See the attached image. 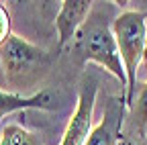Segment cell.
I'll use <instances>...</instances> for the list:
<instances>
[{"mask_svg":"<svg viewBox=\"0 0 147 145\" xmlns=\"http://www.w3.org/2000/svg\"><path fill=\"white\" fill-rule=\"evenodd\" d=\"M113 21H110V4L94 2L90 16L71 41V53L82 63L94 61L102 65L121 82V90L127 94V71L113 33Z\"/></svg>","mask_w":147,"mask_h":145,"instance_id":"6da1fadb","label":"cell"},{"mask_svg":"<svg viewBox=\"0 0 147 145\" xmlns=\"http://www.w3.org/2000/svg\"><path fill=\"white\" fill-rule=\"evenodd\" d=\"M51 65L53 57L49 51L18 35H10V39L0 47V67L4 82L14 94L29 96L27 92L39 88V84H43L49 76Z\"/></svg>","mask_w":147,"mask_h":145,"instance_id":"7a4b0ae2","label":"cell"},{"mask_svg":"<svg viewBox=\"0 0 147 145\" xmlns=\"http://www.w3.org/2000/svg\"><path fill=\"white\" fill-rule=\"evenodd\" d=\"M113 33L127 71L125 104L131 108L137 96V71L147 49V10H123L113 21Z\"/></svg>","mask_w":147,"mask_h":145,"instance_id":"3957f363","label":"cell"},{"mask_svg":"<svg viewBox=\"0 0 147 145\" xmlns=\"http://www.w3.org/2000/svg\"><path fill=\"white\" fill-rule=\"evenodd\" d=\"M96 94L98 84L96 80H86L80 86L78 92V104L71 119L67 121V127L61 135L59 145H86L90 133H92V119H94V106H96Z\"/></svg>","mask_w":147,"mask_h":145,"instance_id":"277c9868","label":"cell"},{"mask_svg":"<svg viewBox=\"0 0 147 145\" xmlns=\"http://www.w3.org/2000/svg\"><path fill=\"white\" fill-rule=\"evenodd\" d=\"M125 94L108 98L102 113V121L92 129L86 145H119L125 129Z\"/></svg>","mask_w":147,"mask_h":145,"instance_id":"5b68a950","label":"cell"},{"mask_svg":"<svg viewBox=\"0 0 147 145\" xmlns=\"http://www.w3.org/2000/svg\"><path fill=\"white\" fill-rule=\"evenodd\" d=\"M92 8H94V2H90V0H63L61 2V8H59L57 16H55L59 47H65L67 43L76 39L78 31L82 29V25L90 16Z\"/></svg>","mask_w":147,"mask_h":145,"instance_id":"8992f818","label":"cell"},{"mask_svg":"<svg viewBox=\"0 0 147 145\" xmlns=\"http://www.w3.org/2000/svg\"><path fill=\"white\" fill-rule=\"evenodd\" d=\"M27 108H43V111H51L53 108V94L49 90H39L33 96H21L14 94L10 90L0 88V121L6 115L27 111Z\"/></svg>","mask_w":147,"mask_h":145,"instance_id":"52a82bcc","label":"cell"},{"mask_svg":"<svg viewBox=\"0 0 147 145\" xmlns=\"http://www.w3.org/2000/svg\"><path fill=\"white\" fill-rule=\"evenodd\" d=\"M123 137L137 143L147 139V82L137 88V96L133 106L129 108L127 131L123 133Z\"/></svg>","mask_w":147,"mask_h":145,"instance_id":"ba28073f","label":"cell"},{"mask_svg":"<svg viewBox=\"0 0 147 145\" xmlns=\"http://www.w3.org/2000/svg\"><path fill=\"white\" fill-rule=\"evenodd\" d=\"M0 145H43L41 137L25 129L23 125L10 123L0 131Z\"/></svg>","mask_w":147,"mask_h":145,"instance_id":"9c48e42d","label":"cell"},{"mask_svg":"<svg viewBox=\"0 0 147 145\" xmlns=\"http://www.w3.org/2000/svg\"><path fill=\"white\" fill-rule=\"evenodd\" d=\"M10 12L8 8L0 2V47L10 39Z\"/></svg>","mask_w":147,"mask_h":145,"instance_id":"30bf717a","label":"cell"},{"mask_svg":"<svg viewBox=\"0 0 147 145\" xmlns=\"http://www.w3.org/2000/svg\"><path fill=\"white\" fill-rule=\"evenodd\" d=\"M119 145H139V143H137V141H131V139H125V137H123Z\"/></svg>","mask_w":147,"mask_h":145,"instance_id":"8fae6325","label":"cell"},{"mask_svg":"<svg viewBox=\"0 0 147 145\" xmlns=\"http://www.w3.org/2000/svg\"><path fill=\"white\" fill-rule=\"evenodd\" d=\"M141 67L147 71V49H145V55H143V61H141Z\"/></svg>","mask_w":147,"mask_h":145,"instance_id":"7c38bea8","label":"cell"},{"mask_svg":"<svg viewBox=\"0 0 147 145\" xmlns=\"http://www.w3.org/2000/svg\"><path fill=\"white\" fill-rule=\"evenodd\" d=\"M2 86H6V82H4V74H2V67H0V88Z\"/></svg>","mask_w":147,"mask_h":145,"instance_id":"4fadbf2b","label":"cell"}]
</instances>
